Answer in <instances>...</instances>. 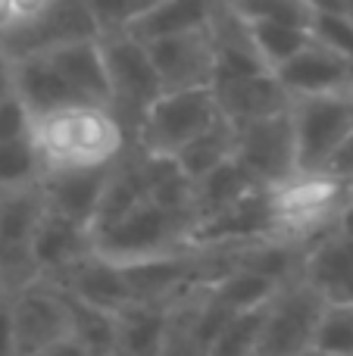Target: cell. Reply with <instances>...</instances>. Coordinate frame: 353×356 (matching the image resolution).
Listing matches in <instances>:
<instances>
[{"mask_svg": "<svg viewBox=\"0 0 353 356\" xmlns=\"http://www.w3.org/2000/svg\"><path fill=\"white\" fill-rule=\"evenodd\" d=\"M222 3L225 0H163L154 13H147V16L138 25H131L129 31L138 35L141 41H150V38L175 35V31L206 29Z\"/></svg>", "mask_w": 353, "mask_h": 356, "instance_id": "obj_25", "label": "cell"}, {"mask_svg": "<svg viewBox=\"0 0 353 356\" xmlns=\"http://www.w3.org/2000/svg\"><path fill=\"white\" fill-rule=\"evenodd\" d=\"M119 353H160L169 338V307L163 303H129L116 313Z\"/></svg>", "mask_w": 353, "mask_h": 356, "instance_id": "obj_23", "label": "cell"}, {"mask_svg": "<svg viewBox=\"0 0 353 356\" xmlns=\"http://www.w3.org/2000/svg\"><path fill=\"white\" fill-rule=\"evenodd\" d=\"M291 119L297 141V172H325L329 160L353 129V94L294 97Z\"/></svg>", "mask_w": 353, "mask_h": 356, "instance_id": "obj_7", "label": "cell"}, {"mask_svg": "<svg viewBox=\"0 0 353 356\" xmlns=\"http://www.w3.org/2000/svg\"><path fill=\"white\" fill-rule=\"evenodd\" d=\"M235 144H238V125L231 122V119L219 116L210 129H204L197 138H191V141L175 154V160L197 181V178H204L210 169H216L219 163L235 156Z\"/></svg>", "mask_w": 353, "mask_h": 356, "instance_id": "obj_27", "label": "cell"}, {"mask_svg": "<svg viewBox=\"0 0 353 356\" xmlns=\"http://www.w3.org/2000/svg\"><path fill=\"white\" fill-rule=\"evenodd\" d=\"M60 282L69 294L81 297L88 303H97L106 309H122L131 303V288H129V275H125V266L119 259H110L104 253L94 250L91 257L79 259L69 272H63Z\"/></svg>", "mask_w": 353, "mask_h": 356, "instance_id": "obj_21", "label": "cell"}, {"mask_svg": "<svg viewBox=\"0 0 353 356\" xmlns=\"http://www.w3.org/2000/svg\"><path fill=\"white\" fill-rule=\"evenodd\" d=\"M16 22H19L16 0H0V35H3L6 29H13Z\"/></svg>", "mask_w": 353, "mask_h": 356, "instance_id": "obj_39", "label": "cell"}, {"mask_svg": "<svg viewBox=\"0 0 353 356\" xmlns=\"http://www.w3.org/2000/svg\"><path fill=\"white\" fill-rule=\"evenodd\" d=\"M0 294H6V288H3V282H0Z\"/></svg>", "mask_w": 353, "mask_h": 356, "instance_id": "obj_42", "label": "cell"}, {"mask_svg": "<svg viewBox=\"0 0 353 356\" xmlns=\"http://www.w3.org/2000/svg\"><path fill=\"white\" fill-rule=\"evenodd\" d=\"M275 75L291 91V97H310V94H353V63L325 47L313 38L304 50L285 60Z\"/></svg>", "mask_w": 353, "mask_h": 356, "instance_id": "obj_14", "label": "cell"}, {"mask_svg": "<svg viewBox=\"0 0 353 356\" xmlns=\"http://www.w3.org/2000/svg\"><path fill=\"white\" fill-rule=\"evenodd\" d=\"M300 275L329 303H353V238L331 225L306 244Z\"/></svg>", "mask_w": 353, "mask_h": 356, "instance_id": "obj_18", "label": "cell"}, {"mask_svg": "<svg viewBox=\"0 0 353 356\" xmlns=\"http://www.w3.org/2000/svg\"><path fill=\"white\" fill-rule=\"evenodd\" d=\"M116 163H106V166L47 169L41 178V191H44L47 207L69 216V219L81 222V225L94 228L100 200H104V191H106V184H110V175H113V169H116Z\"/></svg>", "mask_w": 353, "mask_h": 356, "instance_id": "obj_15", "label": "cell"}, {"mask_svg": "<svg viewBox=\"0 0 353 356\" xmlns=\"http://www.w3.org/2000/svg\"><path fill=\"white\" fill-rule=\"evenodd\" d=\"M13 91H16V88H13V56L6 54L3 44H0V100Z\"/></svg>", "mask_w": 353, "mask_h": 356, "instance_id": "obj_38", "label": "cell"}, {"mask_svg": "<svg viewBox=\"0 0 353 356\" xmlns=\"http://www.w3.org/2000/svg\"><path fill=\"white\" fill-rule=\"evenodd\" d=\"M269 197L275 213V241L306 247L335 225L347 200V181L329 172H294L285 181L269 184Z\"/></svg>", "mask_w": 353, "mask_h": 356, "instance_id": "obj_2", "label": "cell"}, {"mask_svg": "<svg viewBox=\"0 0 353 356\" xmlns=\"http://www.w3.org/2000/svg\"><path fill=\"white\" fill-rule=\"evenodd\" d=\"M31 141L47 169L69 166H106L125 156L131 135L122 119L100 104H72L35 116Z\"/></svg>", "mask_w": 353, "mask_h": 356, "instance_id": "obj_1", "label": "cell"}, {"mask_svg": "<svg viewBox=\"0 0 353 356\" xmlns=\"http://www.w3.org/2000/svg\"><path fill=\"white\" fill-rule=\"evenodd\" d=\"M16 353V319H13V294H0V356Z\"/></svg>", "mask_w": 353, "mask_h": 356, "instance_id": "obj_36", "label": "cell"}, {"mask_svg": "<svg viewBox=\"0 0 353 356\" xmlns=\"http://www.w3.org/2000/svg\"><path fill=\"white\" fill-rule=\"evenodd\" d=\"M325 172H329L331 178H341V181H347V178H353V129H350V135L344 138L341 147L335 150V156L329 160Z\"/></svg>", "mask_w": 353, "mask_h": 356, "instance_id": "obj_37", "label": "cell"}, {"mask_svg": "<svg viewBox=\"0 0 353 356\" xmlns=\"http://www.w3.org/2000/svg\"><path fill=\"white\" fill-rule=\"evenodd\" d=\"M219 100V110L225 119H231L235 125H247L254 119L272 116V113L291 110L294 97L281 79L275 75V69L269 72H254V75H241V79H225L213 85Z\"/></svg>", "mask_w": 353, "mask_h": 356, "instance_id": "obj_19", "label": "cell"}, {"mask_svg": "<svg viewBox=\"0 0 353 356\" xmlns=\"http://www.w3.org/2000/svg\"><path fill=\"white\" fill-rule=\"evenodd\" d=\"M347 191H350V194H353V178H347Z\"/></svg>", "mask_w": 353, "mask_h": 356, "instance_id": "obj_41", "label": "cell"}, {"mask_svg": "<svg viewBox=\"0 0 353 356\" xmlns=\"http://www.w3.org/2000/svg\"><path fill=\"white\" fill-rule=\"evenodd\" d=\"M256 241H275V213L269 184L254 188L241 200L200 216L188 232V247L197 250H235Z\"/></svg>", "mask_w": 353, "mask_h": 356, "instance_id": "obj_9", "label": "cell"}, {"mask_svg": "<svg viewBox=\"0 0 353 356\" xmlns=\"http://www.w3.org/2000/svg\"><path fill=\"white\" fill-rule=\"evenodd\" d=\"M210 41H213V85L225 79H241V75L269 72L272 69L263 60L247 19L238 16L229 3H222L219 13L213 16Z\"/></svg>", "mask_w": 353, "mask_h": 356, "instance_id": "obj_17", "label": "cell"}, {"mask_svg": "<svg viewBox=\"0 0 353 356\" xmlns=\"http://www.w3.org/2000/svg\"><path fill=\"white\" fill-rule=\"evenodd\" d=\"M94 253V232L91 225L69 219L56 209H44L41 222L31 244V259H35L38 278H60L69 272L79 259Z\"/></svg>", "mask_w": 353, "mask_h": 356, "instance_id": "obj_16", "label": "cell"}, {"mask_svg": "<svg viewBox=\"0 0 353 356\" xmlns=\"http://www.w3.org/2000/svg\"><path fill=\"white\" fill-rule=\"evenodd\" d=\"M238 16L260 22V19H275V22H294V25H313L316 6L310 0H225Z\"/></svg>", "mask_w": 353, "mask_h": 356, "instance_id": "obj_32", "label": "cell"}, {"mask_svg": "<svg viewBox=\"0 0 353 356\" xmlns=\"http://www.w3.org/2000/svg\"><path fill=\"white\" fill-rule=\"evenodd\" d=\"M194 222H197L194 213L160 207L147 197L125 216H119L116 222L94 228V250L119 263L169 253L188 247V232Z\"/></svg>", "mask_w": 353, "mask_h": 356, "instance_id": "obj_3", "label": "cell"}, {"mask_svg": "<svg viewBox=\"0 0 353 356\" xmlns=\"http://www.w3.org/2000/svg\"><path fill=\"white\" fill-rule=\"evenodd\" d=\"M266 316H269V303H260V307L250 309H238L231 313V319L225 322L222 334L216 338L210 353L216 356H244V353H256L260 350V338L263 328H266Z\"/></svg>", "mask_w": 353, "mask_h": 356, "instance_id": "obj_30", "label": "cell"}, {"mask_svg": "<svg viewBox=\"0 0 353 356\" xmlns=\"http://www.w3.org/2000/svg\"><path fill=\"white\" fill-rule=\"evenodd\" d=\"M310 29L316 41H322L325 47H331L335 54H341L344 60L353 63V16L331 13V10H316Z\"/></svg>", "mask_w": 353, "mask_h": 356, "instance_id": "obj_34", "label": "cell"}, {"mask_svg": "<svg viewBox=\"0 0 353 356\" xmlns=\"http://www.w3.org/2000/svg\"><path fill=\"white\" fill-rule=\"evenodd\" d=\"M316 10H331V13H344L353 16V0H310Z\"/></svg>", "mask_w": 353, "mask_h": 356, "instance_id": "obj_40", "label": "cell"}, {"mask_svg": "<svg viewBox=\"0 0 353 356\" xmlns=\"http://www.w3.org/2000/svg\"><path fill=\"white\" fill-rule=\"evenodd\" d=\"M85 38H100V25L91 13V3L88 0H50L41 13L6 29L0 35V44L16 60V56L47 54L54 47L85 41Z\"/></svg>", "mask_w": 353, "mask_h": 356, "instance_id": "obj_11", "label": "cell"}, {"mask_svg": "<svg viewBox=\"0 0 353 356\" xmlns=\"http://www.w3.org/2000/svg\"><path fill=\"white\" fill-rule=\"evenodd\" d=\"M235 156L256 175L260 184L285 181L288 175L297 172V141H294L291 110L238 125Z\"/></svg>", "mask_w": 353, "mask_h": 356, "instance_id": "obj_12", "label": "cell"}, {"mask_svg": "<svg viewBox=\"0 0 353 356\" xmlns=\"http://www.w3.org/2000/svg\"><path fill=\"white\" fill-rule=\"evenodd\" d=\"M47 54L85 104H100V106L113 104L110 72H106V56H104V41L100 38L63 44V47H54Z\"/></svg>", "mask_w": 353, "mask_h": 356, "instance_id": "obj_22", "label": "cell"}, {"mask_svg": "<svg viewBox=\"0 0 353 356\" xmlns=\"http://www.w3.org/2000/svg\"><path fill=\"white\" fill-rule=\"evenodd\" d=\"M219 116H222V110H219L213 85L163 91L147 106L131 144L147 150V154L175 156L191 138H197L204 129H210Z\"/></svg>", "mask_w": 353, "mask_h": 356, "instance_id": "obj_4", "label": "cell"}, {"mask_svg": "<svg viewBox=\"0 0 353 356\" xmlns=\"http://www.w3.org/2000/svg\"><path fill=\"white\" fill-rule=\"evenodd\" d=\"M325 303L329 300L304 275L285 282L269 300L266 328L256 353H310Z\"/></svg>", "mask_w": 353, "mask_h": 356, "instance_id": "obj_10", "label": "cell"}, {"mask_svg": "<svg viewBox=\"0 0 353 356\" xmlns=\"http://www.w3.org/2000/svg\"><path fill=\"white\" fill-rule=\"evenodd\" d=\"M88 3L100 25V35H113V31H129L131 25H138L163 0H88Z\"/></svg>", "mask_w": 353, "mask_h": 356, "instance_id": "obj_33", "label": "cell"}, {"mask_svg": "<svg viewBox=\"0 0 353 356\" xmlns=\"http://www.w3.org/2000/svg\"><path fill=\"white\" fill-rule=\"evenodd\" d=\"M31 110L25 106V100L16 91L6 94L0 100V141H16V138H28L31 135Z\"/></svg>", "mask_w": 353, "mask_h": 356, "instance_id": "obj_35", "label": "cell"}, {"mask_svg": "<svg viewBox=\"0 0 353 356\" xmlns=\"http://www.w3.org/2000/svg\"><path fill=\"white\" fill-rule=\"evenodd\" d=\"M16 353H81L69 334L66 291L54 278H35L13 291Z\"/></svg>", "mask_w": 353, "mask_h": 356, "instance_id": "obj_6", "label": "cell"}, {"mask_svg": "<svg viewBox=\"0 0 353 356\" xmlns=\"http://www.w3.org/2000/svg\"><path fill=\"white\" fill-rule=\"evenodd\" d=\"M104 41V56H106V72H110V88H113V104L110 110L122 119L129 129L131 141L141 125L147 106L160 97L166 88L156 72L154 60H150L147 41H141L131 31H113V35H100Z\"/></svg>", "mask_w": 353, "mask_h": 356, "instance_id": "obj_5", "label": "cell"}, {"mask_svg": "<svg viewBox=\"0 0 353 356\" xmlns=\"http://www.w3.org/2000/svg\"><path fill=\"white\" fill-rule=\"evenodd\" d=\"M310 353L353 356V303H325Z\"/></svg>", "mask_w": 353, "mask_h": 356, "instance_id": "obj_31", "label": "cell"}, {"mask_svg": "<svg viewBox=\"0 0 353 356\" xmlns=\"http://www.w3.org/2000/svg\"><path fill=\"white\" fill-rule=\"evenodd\" d=\"M66 291V288H63ZM69 334L79 344L81 353H119V319L116 309L88 303L81 297L69 294Z\"/></svg>", "mask_w": 353, "mask_h": 356, "instance_id": "obj_24", "label": "cell"}, {"mask_svg": "<svg viewBox=\"0 0 353 356\" xmlns=\"http://www.w3.org/2000/svg\"><path fill=\"white\" fill-rule=\"evenodd\" d=\"M254 31V41L260 47L263 60L272 69H279L285 60H291L297 50H304L313 41V29L306 25H294V22H275V19H260V22H250Z\"/></svg>", "mask_w": 353, "mask_h": 356, "instance_id": "obj_29", "label": "cell"}, {"mask_svg": "<svg viewBox=\"0 0 353 356\" xmlns=\"http://www.w3.org/2000/svg\"><path fill=\"white\" fill-rule=\"evenodd\" d=\"M147 50H150V60H154L166 91L213 85L210 25H206V29H191V31H175V35L150 38Z\"/></svg>", "mask_w": 353, "mask_h": 356, "instance_id": "obj_13", "label": "cell"}, {"mask_svg": "<svg viewBox=\"0 0 353 356\" xmlns=\"http://www.w3.org/2000/svg\"><path fill=\"white\" fill-rule=\"evenodd\" d=\"M13 88L25 100L31 116H44L50 110H63L72 104H85L66 75L56 69L50 54H31L13 60Z\"/></svg>", "mask_w": 353, "mask_h": 356, "instance_id": "obj_20", "label": "cell"}, {"mask_svg": "<svg viewBox=\"0 0 353 356\" xmlns=\"http://www.w3.org/2000/svg\"><path fill=\"white\" fill-rule=\"evenodd\" d=\"M41 178H44V160L38 154L31 135L16 138V141H0V194L41 184Z\"/></svg>", "mask_w": 353, "mask_h": 356, "instance_id": "obj_28", "label": "cell"}, {"mask_svg": "<svg viewBox=\"0 0 353 356\" xmlns=\"http://www.w3.org/2000/svg\"><path fill=\"white\" fill-rule=\"evenodd\" d=\"M44 209L47 200L41 184L0 194V282L10 294L38 278L31 244Z\"/></svg>", "mask_w": 353, "mask_h": 356, "instance_id": "obj_8", "label": "cell"}, {"mask_svg": "<svg viewBox=\"0 0 353 356\" xmlns=\"http://www.w3.org/2000/svg\"><path fill=\"white\" fill-rule=\"evenodd\" d=\"M197 194H194V207H197V219L210 216L216 209L229 207V203L241 200L244 194H250L254 188H263L256 181V175L244 166L238 156H229L225 163H219L216 169H210L204 178H197Z\"/></svg>", "mask_w": 353, "mask_h": 356, "instance_id": "obj_26", "label": "cell"}]
</instances>
